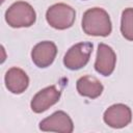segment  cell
Segmentation results:
<instances>
[{
    "label": "cell",
    "instance_id": "cell-1",
    "mask_svg": "<svg viewBox=\"0 0 133 133\" xmlns=\"http://www.w3.org/2000/svg\"><path fill=\"white\" fill-rule=\"evenodd\" d=\"M82 29L87 35L108 36L112 30L108 12L100 7L87 9L82 17Z\"/></svg>",
    "mask_w": 133,
    "mask_h": 133
},
{
    "label": "cell",
    "instance_id": "cell-11",
    "mask_svg": "<svg viewBox=\"0 0 133 133\" xmlns=\"http://www.w3.org/2000/svg\"><path fill=\"white\" fill-rule=\"evenodd\" d=\"M77 91L83 96L87 97L89 99H96L101 96L103 91V85L102 83L94 76H83L77 80Z\"/></svg>",
    "mask_w": 133,
    "mask_h": 133
},
{
    "label": "cell",
    "instance_id": "cell-4",
    "mask_svg": "<svg viewBox=\"0 0 133 133\" xmlns=\"http://www.w3.org/2000/svg\"><path fill=\"white\" fill-rule=\"evenodd\" d=\"M92 52V44L81 42L71 47L63 57V64L72 71L80 70L87 64Z\"/></svg>",
    "mask_w": 133,
    "mask_h": 133
},
{
    "label": "cell",
    "instance_id": "cell-7",
    "mask_svg": "<svg viewBox=\"0 0 133 133\" xmlns=\"http://www.w3.org/2000/svg\"><path fill=\"white\" fill-rule=\"evenodd\" d=\"M61 91L55 86L51 85L39 90L31 100L30 106L33 112L42 113L56 104L60 99Z\"/></svg>",
    "mask_w": 133,
    "mask_h": 133
},
{
    "label": "cell",
    "instance_id": "cell-10",
    "mask_svg": "<svg viewBox=\"0 0 133 133\" xmlns=\"http://www.w3.org/2000/svg\"><path fill=\"white\" fill-rule=\"evenodd\" d=\"M6 88L16 95L24 92L29 85V78L27 74L20 68H10L4 77Z\"/></svg>",
    "mask_w": 133,
    "mask_h": 133
},
{
    "label": "cell",
    "instance_id": "cell-12",
    "mask_svg": "<svg viewBox=\"0 0 133 133\" xmlns=\"http://www.w3.org/2000/svg\"><path fill=\"white\" fill-rule=\"evenodd\" d=\"M121 32L128 41H133V8H126L122 14Z\"/></svg>",
    "mask_w": 133,
    "mask_h": 133
},
{
    "label": "cell",
    "instance_id": "cell-3",
    "mask_svg": "<svg viewBox=\"0 0 133 133\" xmlns=\"http://www.w3.org/2000/svg\"><path fill=\"white\" fill-rule=\"evenodd\" d=\"M76 19L75 9L65 3H56L50 6L46 12L48 24L58 30H64L73 26Z\"/></svg>",
    "mask_w": 133,
    "mask_h": 133
},
{
    "label": "cell",
    "instance_id": "cell-5",
    "mask_svg": "<svg viewBox=\"0 0 133 133\" xmlns=\"http://www.w3.org/2000/svg\"><path fill=\"white\" fill-rule=\"evenodd\" d=\"M39 129L45 132L72 133L74 130L73 121L64 111H56L39 123Z\"/></svg>",
    "mask_w": 133,
    "mask_h": 133
},
{
    "label": "cell",
    "instance_id": "cell-8",
    "mask_svg": "<svg viewBox=\"0 0 133 133\" xmlns=\"http://www.w3.org/2000/svg\"><path fill=\"white\" fill-rule=\"evenodd\" d=\"M57 54V47L53 42L44 41L36 44L31 51V59L33 63L41 68H47L53 63Z\"/></svg>",
    "mask_w": 133,
    "mask_h": 133
},
{
    "label": "cell",
    "instance_id": "cell-6",
    "mask_svg": "<svg viewBox=\"0 0 133 133\" xmlns=\"http://www.w3.org/2000/svg\"><path fill=\"white\" fill-rule=\"evenodd\" d=\"M103 118L105 124L109 127L121 129L131 123L132 112L131 109L125 104H114L106 109Z\"/></svg>",
    "mask_w": 133,
    "mask_h": 133
},
{
    "label": "cell",
    "instance_id": "cell-9",
    "mask_svg": "<svg viewBox=\"0 0 133 133\" xmlns=\"http://www.w3.org/2000/svg\"><path fill=\"white\" fill-rule=\"evenodd\" d=\"M115 62H116V55L112 50V48L103 43L99 44L96 62H95L96 71L103 76H109L114 71Z\"/></svg>",
    "mask_w": 133,
    "mask_h": 133
},
{
    "label": "cell",
    "instance_id": "cell-2",
    "mask_svg": "<svg viewBox=\"0 0 133 133\" xmlns=\"http://www.w3.org/2000/svg\"><path fill=\"white\" fill-rule=\"evenodd\" d=\"M35 20V10L29 3L25 1L15 2L5 12V21L12 28L30 27L34 24Z\"/></svg>",
    "mask_w": 133,
    "mask_h": 133
}]
</instances>
